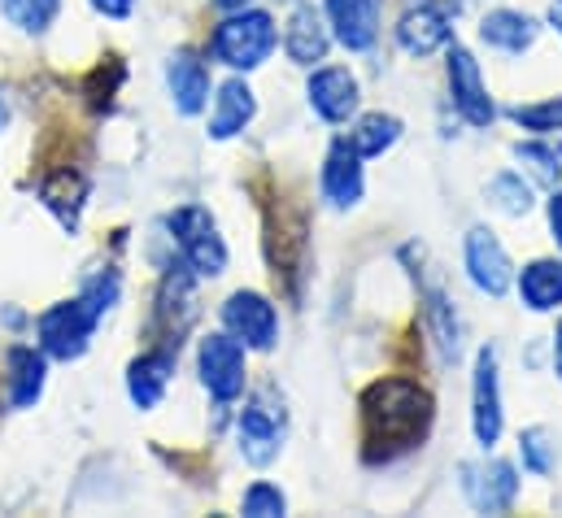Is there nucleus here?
Returning <instances> with one entry per match:
<instances>
[{"mask_svg": "<svg viewBox=\"0 0 562 518\" xmlns=\"http://www.w3.org/2000/svg\"><path fill=\"white\" fill-rule=\"evenodd\" d=\"M515 157H519L524 166H532V174H537L541 183L559 188V179H562V157L554 153V148H546V144H519V148H515Z\"/></svg>", "mask_w": 562, "mask_h": 518, "instance_id": "nucleus-28", "label": "nucleus"}, {"mask_svg": "<svg viewBox=\"0 0 562 518\" xmlns=\"http://www.w3.org/2000/svg\"><path fill=\"white\" fill-rule=\"evenodd\" d=\"M223 327L245 345V349H276L280 340V314L262 292H232L223 305Z\"/></svg>", "mask_w": 562, "mask_h": 518, "instance_id": "nucleus-7", "label": "nucleus"}, {"mask_svg": "<svg viewBox=\"0 0 562 518\" xmlns=\"http://www.w3.org/2000/svg\"><path fill=\"white\" fill-rule=\"evenodd\" d=\"M166 227H170V240H175L183 266H188L196 279H218V274L227 270V245H223L214 218H210L201 205L175 210V214L166 218Z\"/></svg>", "mask_w": 562, "mask_h": 518, "instance_id": "nucleus-4", "label": "nucleus"}, {"mask_svg": "<svg viewBox=\"0 0 562 518\" xmlns=\"http://www.w3.org/2000/svg\"><path fill=\"white\" fill-rule=\"evenodd\" d=\"M327 44H331V35H327L323 18L314 13V4H296L288 26H283V53L296 66H314V61L327 57Z\"/></svg>", "mask_w": 562, "mask_h": 518, "instance_id": "nucleus-17", "label": "nucleus"}, {"mask_svg": "<svg viewBox=\"0 0 562 518\" xmlns=\"http://www.w3.org/2000/svg\"><path fill=\"white\" fill-rule=\"evenodd\" d=\"M397 139H402V119H393V114H362L358 127L349 131V148L358 157H380Z\"/></svg>", "mask_w": 562, "mask_h": 518, "instance_id": "nucleus-23", "label": "nucleus"}, {"mask_svg": "<svg viewBox=\"0 0 562 518\" xmlns=\"http://www.w3.org/2000/svg\"><path fill=\"white\" fill-rule=\"evenodd\" d=\"M258 114V101H254V88L245 79H227L214 97V114H210V139H232L254 123Z\"/></svg>", "mask_w": 562, "mask_h": 518, "instance_id": "nucleus-18", "label": "nucleus"}, {"mask_svg": "<svg viewBox=\"0 0 562 518\" xmlns=\"http://www.w3.org/2000/svg\"><path fill=\"white\" fill-rule=\"evenodd\" d=\"M510 119H515L524 131H541V135L562 131V97H554V101H537V105H515Z\"/></svg>", "mask_w": 562, "mask_h": 518, "instance_id": "nucleus-27", "label": "nucleus"}, {"mask_svg": "<svg viewBox=\"0 0 562 518\" xmlns=\"http://www.w3.org/2000/svg\"><path fill=\"white\" fill-rule=\"evenodd\" d=\"M283 436H288L283 401L271 388L258 392V396L240 409V423H236V440H240L245 462H254V466H271V462L280 458Z\"/></svg>", "mask_w": 562, "mask_h": 518, "instance_id": "nucleus-5", "label": "nucleus"}, {"mask_svg": "<svg viewBox=\"0 0 562 518\" xmlns=\"http://www.w3.org/2000/svg\"><path fill=\"white\" fill-rule=\"evenodd\" d=\"M101 18H114V22H123V18H132V9H136V0H88Z\"/></svg>", "mask_w": 562, "mask_h": 518, "instance_id": "nucleus-31", "label": "nucleus"}, {"mask_svg": "<svg viewBox=\"0 0 562 518\" xmlns=\"http://www.w3.org/2000/svg\"><path fill=\"white\" fill-rule=\"evenodd\" d=\"M462 493L480 515H506L519 497V475L510 462H467L462 466Z\"/></svg>", "mask_w": 562, "mask_h": 518, "instance_id": "nucleus-9", "label": "nucleus"}, {"mask_svg": "<svg viewBox=\"0 0 562 518\" xmlns=\"http://www.w3.org/2000/svg\"><path fill=\"white\" fill-rule=\"evenodd\" d=\"M480 40L488 48H497V53L519 57V53H528L537 44V22L528 13H519V9H493V13L480 18Z\"/></svg>", "mask_w": 562, "mask_h": 518, "instance_id": "nucleus-19", "label": "nucleus"}, {"mask_svg": "<svg viewBox=\"0 0 562 518\" xmlns=\"http://www.w3.org/2000/svg\"><path fill=\"white\" fill-rule=\"evenodd\" d=\"M471 427L484 449L497 444L502 436V384H497V349H480L475 358V380H471Z\"/></svg>", "mask_w": 562, "mask_h": 518, "instance_id": "nucleus-10", "label": "nucleus"}, {"mask_svg": "<svg viewBox=\"0 0 562 518\" xmlns=\"http://www.w3.org/2000/svg\"><path fill=\"white\" fill-rule=\"evenodd\" d=\"M431 309H436V318H445V314H449V301L436 292V296H431ZM440 349H445V358H453V353H458V331L440 327Z\"/></svg>", "mask_w": 562, "mask_h": 518, "instance_id": "nucleus-30", "label": "nucleus"}, {"mask_svg": "<svg viewBox=\"0 0 562 518\" xmlns=\"http://www.w3.org/2000/svg\"><path fill=\"white\" fill-rule=\"evenodd\" d=\"M431 427V396L415 380H380L362 396V431L371 458H397L415 449Z\"/></svg>", "mask_w": 562, "mask_h": 518, "instance_id": "nucleus-1", "label": "nucleus"}, {"mask_svg": "<svg viewBox=\"0 0 562 518\" xmlns=\"http://www.w3.org/2000/svg\"><path fill=\"white\" fill-rule=\"evenodd\" d=\"M0 9H4V18H9L18 31L40 35V31H48V26H53V18H57L61 0H0Z\"/></svg>", "mask_w": 562, "mask_h": 518, "instance_id": "nucleus-24", "label": "nucleus"}, {"mask_svg": "<svg viewBox=\"0 0 562 518\" xmlns=\"http://www.w3.org/2000/svg\"><path fill=\"white\" fill-rule=\"evenodd\" d=\"M166 88H170V101L179 114H201L205 101H210V66L192 53V48H179L170 53L166 61Z\"/></svg>", "mask_w": 562, "mask_h": 518, "instance_id": "nucleus-13", "label": "nucleus"}, {"mask_svg": "<svg viewBox=\"0 0 562 518\" xmlns=\"http://www.w3.org/2000/svg\"><path fill=\"white\" fill-rule=\"evenodd\" d=\"M288 510V497H283L276 484H254L245 497H240V515L249 518H280Z\"/></svg>", "mask_w": 562, "mask_h": 518, "instance_id": "nucleus-29", "label": "nucleus"}, {"mask_svg": "<svg viewBox=\"0 0 562 518\" xmlns=\"http://www.w3.org/2000/svg\"><path fill=\"white\" fill-rule=\"evenodd\" d=\"M276 44H280L276 18L267 9H249L245 4V9H232L218 22V31L210 40V53H214V61H223L232 70H258L276 53Z\"/></svg>", "mask_w": 562, "mask_h": 518, "instance_id": "nucleus-2", "label": "nucleus"}, {"mask_svg": "<svg viewBox=\"0 0 562 518\" xmlns=\"http://www.w3.org/2000/svg\"><path fill=\"white\" fill-rule=\"evenodd\" d=\"M445 75H449L453 110H458L471 127H488V123L497 119V110H493L488 83H484V75H480V61H475L462 44H453V48H449V66H445Z\"/></svg>", "mask_w": 562, "mask_h": 518, "instance_id": "nucleus-8", "label": "nucleus"}, {"mask_svg": "<svg viewBox=\"0 0 562 518\" xmlns=\"http://www.w3.org/2000/svg\"><path fill=\"white\" fill-rule=\"evenodd\" d=\"M519 458L532 475H550L554 471V436L546 427H528L519 436Z\"/></svg>", "mask_w": 562, "mask_h": 518, "instance_id": "nucleus-26", "label": "nucleus"}, {"mask_svg": "<svg viewBox=\"0 0 562 518\" xmlns=\"http://www.w3.org/2000/svg\"><path fill=\"white\" fill-rule=\"evenodd\" d=\"M554 371L562 380V318H559V331H554Z\"/></svg>", "mask_w": 562, "mask_h": 518, "instance_id": "nucleus-33", "label": "nucleus"}, {"mask_svg": "<svg viewBox=\"0 0 562 518\" xmlns=\"http://www.w3.org/2000/svg\"><path fill=\"white\" fill-rule=\"evenodd\" d=\"M310 110L323 119V123H349L358 114V79L345 70V66H323L310 75Z\"/></svg>", "mask_w": 562, "mask_h": 518, "instance_id": "nucleus-12", "label": "nucleus"}, {"mask_svg": "<svg viewBox=\"0 0 562 518\" xmlns=\"http://www.w3.org/2000/svg\"><path fill=\"white\" fill-rule=\"evenodd\" d=\"M170 375H175V349H170V345L140 353V358L132 362V371H127V392H132V401H136L140 409H153V405L166 396Z\"/></svg>", "mask_w": 562, "mask_h": 518, "instance_id": "nucleus-20", "label": "nucleus"}, {"mask_svg": "<svg viewBox=\"0 0 562 518\" xmlns=\"http://www.w3.org/2000/svg\"><path fill=\"white\" fill-rule=\"evenodd\" d=\"M44 380H48V358H44V349H31V345L9 349V401H13L18 409H31V405L44 396Z\"/></svg>", "mask_w": 562, "mask_h": 518, "instance_id": "nucleus-21", "label": "nucleus"}, {"mask_svg": "<svg viewBox=\"0 0 562 518\" xmlns=\"http://www.w3.org/2000/svg\"><path fill=\"white\" fill-rule=\"evenodd\" d=\"M550 232L562 245V188H554V196H550Z\"/></svg>", "mask_w": 562, "mask_h": 518, "instance_id": "nucleus-32", "label": "nucleus"}, {"mask_svg": "<svg viewBox=\"0 0 562 518\" xmlns=\"http://www.w3.org/2000/svg\"><path fill=\"white\" fill-rule=\"evenodd\" d=\"M467 274H471V283L484 292V296H506V288H510V258H506V249H502V240L488 232V227H471L467 232Z\"/></svg>", "mask_w": 562, "mask_h": 518, "instance_id": "nucleus-11", "label": "nucleus"}, {"mask_svg": "<svg viewBox=\"0 0 562 518\" xmlns=\"http://www.w3.org/2000/svg\"><path fill=\"white\" fill-rule=\"evenodd\" d=\"M550 26L562 35V0H554V4H550Z\"/></svg>", "mask_w": 562, "mask_h": 518, "instance_id": "nucleus-34", "label": "nucleus"}, {"mask_svg": "<svg viewBox=\"0 0 562 518\" xmlns=\"http://www.w3.org/2000/svg\"><path fill=\"white\" fill-rule=\"evenodd\" d=\"M214 4H223V9H245L249 0H214Z\"/></svg>", "mask_w": 562, "mask_h": 518, "instance_id": "nucleus-35", "label": "nucleus"}, {"mask_svg": "<svg viewBox=\"0 0 562 518\" xmlns=\"http://www.w3.org/2000/svg\"><path fill=\"white\" fill-rule=\"evenodd\" d=\"M397 44L411 53V57H431V53H440L445 44H449V13L440 9V4H415V9H406L402 13V22H397Z\"/></svg>", "mask_w": 562, "mask_h": 518, "instance_id": "nucleus-15", "label": "nucleus"}, {"mask_svg": "<svg viewBox=\"0 0 562 518\" xmlns=\"http://www.w3.org/2000/svg\"><path fill=\"white\" fill-rule=\"evenodd\" d=\"M101 327V309L79 292L75 301H57L48 305L40 318H35V336H40V349L44 358H57V362H75L88 353L92 336Z\"/></svg>", "mask_w": 562, "mask_h": 518, "instance_id": "nucleus-3", "label": "nucleus"}, {"mask_svg": "<svg viewBox=\"0 0 562 518\" xmlns=\"http://www.w3.org/2000/svg\"><path fill=\"white\" fill-rule=\"evenodd\" d=\"M196 375L205 392L223 405H232L240 392H245V380H249V367H245V345L232 336V331H214L201 340L196 349Z\"/></svg>", "mask_w": 562, "mask_h": 518, "instance_id": "nucleus-6", "label": "nucleus"}, {"mask_svg": "<svg viewBox=\"0 0 562 518\" xmlns=\"http://www.w3.org/2000/svg\"><path fill=\"white\" fill-rule=\"evenodd\" d=\"M323 196L336 210H349L362 201V157L349 148V139H336L323 161Z\"/></svg>", "mask_w": 562, "mask_h": 518, "instance_id": "nucleus-16", "label": "nucleus"}, {"mask_svg": "<svg viewBox=\"0 0 562 518\" xmlns=\"http://www.w3.org/2000/svg\"><path fill=\"white\" fill-rule=\"evenodd\" d=\"M327 26L349 53H367L380 35V4L375 0H327Z\"/></svg>", "mask_w": 562, "mask_h": 518, "instance_id": "nucleus-14", "label": "nucleus"}, {"mask_svg": "<svg viewBox=\"0 0 562 518\" xmlns=\"http://www.w3.org/2000/svg\"><path fill=\"white\" fill-rule=\"evenodd\" d=\"M519 296L528 309L550 314L562 305V261L559 258H537L524 266L519 274Z\"/></svg>", "mask_w": 562, "mask_h": 518, "instance_id": "nucleus-22", "label": "nucleus"}, {"mask_svg": "<svg viewBox=\"0 0 562 518\" xmlns=\"http://www.w3.org/2000/svg\"><path fill=\"white\" fill-rule=\"evenodd\" d=\"M488 201H493L502 214L524 218V214L532 210V188H528L519 174H497V179L488 183Z\"/></svg>", "mask_w": 562, "mask_h": 518, "instance_id": "nucleus-25", "label": "nucleus"}]
</instances>
